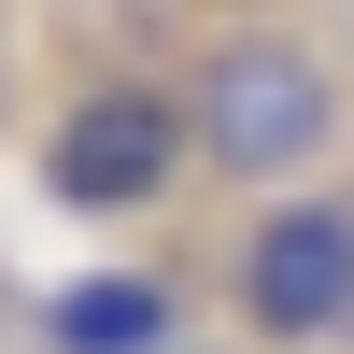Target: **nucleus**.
<instances>
[{"label":"nucleus","instance_id":"obj_1","mask_svg":"<svg viewBox=\"0 0 354 354\" xmlns=\"http://www.w3.org/2000/svg\"><path fill=\"white\" fill-rule=\"evenodd\" d=\"M185 113H198V156H213L227 185H298V170L354 128V85H340L326 43H298V28H227V43L198 57Z\"/></svg>","mask_w":354,"mask_h":354},{"label":"nucleus","instance_id":"obj_2","mask_svg":"<svg viewBox=\"0 0 354 354\" xmlns=\"http://www.w3.org/2000/svg\"><path fill=\"white\" fill-rule=\"evenodd\" d=\"M185 156H198V113L170 100V85H71V100L43 113V198L57 213H156L170 185H185Z\"/></svg>","mask_w":354,"mask_h":354},{"label":"nucleus","instance_id":"obj_3","mask_svg":"<svg viewBox=\"0 0 354 354\" xmlns=\"http://www.w3.org/2000/svg\"><path fill=\"white\" fill-rule=\"evenodd\" d=\"M227 312L270 354H326L354 340V198H270L227 255Z\"/></svg>","mask_w":354,"mask_h":354},{"label":"nucleus","instance_id":"obj_4","mask_svg":"<svg viewBox=\"0 0 354 354\" xmlns=\"http://www.w3.org/2000/svg\"><path fill=\"white\" fill-rule=\"evenodd\" d=\"M185 340V298L156 270H71L43 298V354H170Z\"/></svg>","mask_w":354,"mask_h":354}]
</instances>
